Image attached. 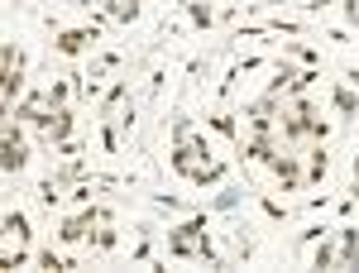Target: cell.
<instances>
[{"label": "cell", "mask_w": 359, "mask_h": 273, "mask_svg": "<svg viewBox=\"0 0 359 273\" xmlns=\"http://www.w3.org/2000/svg\"><path fill=\"white\" fill-rule=\"evenodd\" d=\"M206 125H211V130H221L225 139H235V120H230V115H206Z\"/></svg>", "instance_id": "9a60e30c"}, {"label": "cell", "mask_w": 359, "mask_h": 273, "mask_svg": "<svg viewBox=\"0 0 359 273\" xmlns=\"http://www.w3.org/2000/svg\"><path fill=\"white\" fill-rule=\"evenodd\" d=\"M245 159H249V164H273V159H278L273 135H249L245 139Z\"/></svg>", "instance_id": "5b68a950"}, {"label": "cell", "mask_w": 359, "mask_h": 273, "mask_svg": "<svg viewBox=\"0 0 359 273\" xmlns=\"http://www.w3.org/2000/svg\"><path fill=\"white\" fill-rule=\"evenodd\" d=\"M177 5H187V15H192L196 29H211V25H216V10H211L206 0H177Z\"/></svg>", "instance_id": "ba28073f"}, {"label": "cell", "mask_w": 359, "mask_h": 273, "mask_svg": "<svg viewBox=\"0 0 359 273\" xmlns=\"http://www.w3.org/2000/svg\"><path fill=\"white\" fill-rule=\"evenodd\" d=\"M0 164H5V173H20V168L29 164V149H25V139H20V125L5 130V159H0Z\"/></svg>", "instance_id": "277c9868"}, {"label": "cell", "mask_w": 359, "mask_h": 273, "mask_svg": "<svg viewBox=\"0 0 359 273\" xmlns=\"http://www.w3.org/2000/svg\"><path fill=\"white\" fill-rule=\"evenodd\" d=\"M125 91H130V82H115L111 91H106V101H101V120H111V115H115V106L125 101Z\"/></svg>", "instance_id": "9c48e42d"}, {"label": "cell", "mask_w": 359, "mask_h": 273, "mask_svg": "<svg viewBox=\"0 0 359 273\" xmlns=\"http://www.w3.org/2000/svg\"><path fill=\"white\" fill-rule=\"evenodd\" d=\"M340 269H359V225H345L340 230Z\"/></svg>", "instance_id": "52a82bcc"}, {"label": "cell", "mask_w": 359, "mask_h": 273, "mask_svg": "<svg viewBox=\"0 0 359 273\" xmlns=\"http://www.w3.org/2000/svg\"><path fill=\"white\" fill-rule=\"evenodd\" d=\"M67 91H72V86H67V82H53V86H48V91H43V106L62 110V106H67Z\"/></svg>", "instance_id": "7c38bea8"}, {"label": "cell", "mask_w": 359, "mask_h": 273, "mask_svg": "<svg viewBox=\"0 0 359 273\" xmlns=\"http://www.w3.org/2000/svg\"><path fill=\"white\" fill-rule=\"evenodd\" d=\"M96 249H115V230H101L96 235Z\"/></svg>", "instance_id": "e0dca14e"}, {"label": "cell", "mask_w": 359, "mask_h": 273, "mask_svg": "<svg viewBox=\"0 0 359 273\" xmlns=\"http://www.w3.org/2000/svg\"><path fill=\"white\" fill-rule=\"evenodd\" d=\"M335 259H340V249H335V245H326V240H321V249L311 254V269H331Z\"/></svg>", "instance_id": "4fadbf2b"}, {"label": "cell", "mask_w": 359, "mask_h": 273, "mask_svg": "<svg viewBox=\"0 0 359 273\" xmlns=\"http://www.w3.org/2000/svg\"><path fill=\"white\" fill-rule=\"evenodd\" d=\"M269 168H273V178H278V182H283V192H292L297 182H302V168H297V159H292V154H278V159H273Z\"/></svg>", "instance_id": "8992f818"}, {"label": "cell", "mask_w": 359, "mask_h": 273, "mask_svg": "<svg viewBox=\"0 0 359 273\" xmlns=\"http://www.w3.org/2000/svg\"><path fill=\"white\" fill-rule=\"evenodd\" d=\"M335 110H340V115H359V96L350 91V86H340V91H335Z\"/></svg>", "instance_id": "8fae6325"}, {"label": "cell", "mask_w": 359, "mask_h": 273, "mask_svg": "<svg viewBox=\"0 0 359 273\" xmlns=\"http://www.w3.org/2000/svg\"><path fill=\"white\" fill-rule=\"evenodd\" d=\"M326 168H331L326 149H316V154H311V182H321V178H326Z\"/></svg>", "instance_id": "5bb4252c"}, {"label": "cell", "mask_w": 359, "mask_h": 273, "mask_svg": "<svg viewBox=\"0 0 359 273\" xmlns=\"http://www.w3.org/2000/svg\"><path fill=\"white\" fill-rule=\"evenodd\" d=\"M96 39H101V29L96 25H77V29H62L53 39V53L62 58H77V53H91L96 48Z\"/></svg>", "instance_id": "7a4b0ae2"}, {"label": "cell", "mask_w": 359, "mask_h": 273, "mask_svg": "<svg viewBox=\"0 0 359 273\" xmlns=\"http://www.w3.org/2000/svg\"><path fill=\"white\" fill-rule=\"evenodd\" d=\"M5 230H10L15 240H29V220H25V211H5Z\"/></svg>", "instance_id": "30bf717a"}, {"label": "cell", "mask_w": 359, "mask_h": 273, "mask_svg": "<svg viewBox=\"0 0 359 273\" xmlns=\"http://www.w3.org/2000/svg\"><path fill=\"white\" fill-rule=\"evenodd\" d=\"M168 254L172 259H206V264H216V245L206 240V211H196L187 225L168 230Z\"/></svg>", "instance_id": "6da1fadb"}, {"label": "cell", "mask_w": 359, "mask_h": 273, "mask_svg": "<svg viewBox=\"0 0 359 273\" xmlns=\"http://www.w3.org/2000/svg\"><path fill=\"white\" fill-rule=\"evenodd\" d=\"M101 220H106V211H101V206H82L77 216H67L62 225H57V240H62V245H77V240H86V235H91V225H101Z\"/></svg>", "instance_id": "3957f363"}, {"label": "cell", "mask_w": 359, "mask_h": 273, "mask_svg": "<svg viewBox=\"0 0 359 273\" xmlns=\"http://www.w3.org/2000/svg\"><path fill=\"white\" fill-rule=\"evenodd\" d=\"M235 201H240V187H225L221 197L211 201V206H216V211H225V206H235Z\"/></svg>", "instance_id": "2e32d148"}]
</instances>
